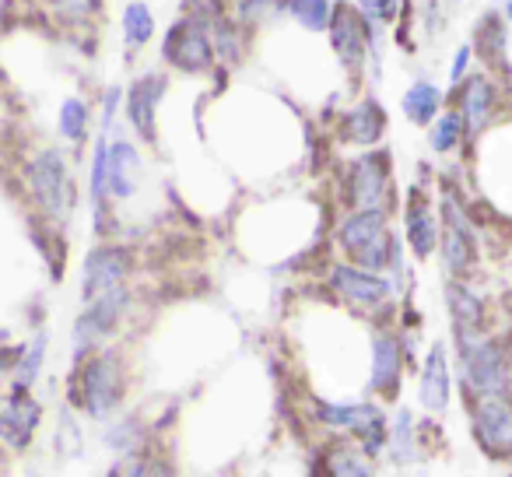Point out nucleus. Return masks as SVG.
I'll return each mask as SVG.
<instances>
[{
	"label": "nucleus",
	"instance_id": "1",
	"mask_svg": "<svg viewBox=\"0 0 512 477\" xmlns=\"http://www.w3.org/2000/svg\"><path fill=\"white\" fill-rule=\"evenodd\" d=\"M123 393H127V372H123V358L116 351L99 348L95 355L81 358L71 386L74 407H81L88 418L106 421L120 411Z\"/></svg>",
	"mask_w": 512,
	"mask_h": 477
},
{
	"label": "nucleus",
	"instance_id": "2",
	"mask_svg": "<svg viewBox=\"0 0 512 477\" xmlns=\"http://www.w3.org/2000/svg\"><path fill=\"white\" fill-rule=\"evenodd\" d=\"M25 183H29L32 200H36L46 218L50 221L71 218L78 193H74L71 169H67L64 155H60L57 148H46L29 158V165H25Z\"/></svg>",
	"mask_w": 512,
	"mask_h": 477
},
{
	"label": "nucleus",
	"instance_id": "3",
	"mask_svg": "<svg viewBox=\"0 0 512 477\" xmlns=\"http://www.w3.org/2000/svg\"><path fill=\"white\" fill-rule=\"evenodd\" d=\"M460 344V358H463V376H467V390L474 400L481 397H509L512 390V369L505 351L495 341H488V334L470 337V341H456Z\"/></svg>",
	"mask_w": 512,
	"mask_h": 477
},
{
	"label": "nucleus",
	"instance_id": "4",
	"mask_svg": "<svg viewBox=\"0 0 512 477\" xmlns=\"http://www.w3.org/2000/svg\"><path fill=\"white\" fill-rule=\"evenodd\" d=\"M162 57L165 64L183 74H207L214 64L211 22L197 15H183L179 22H172L169 36L162 43Z\"/></svg>",
	"mask_w": 512,
	"mask_h": 477
},
{
	"label": "nucleus",
	"instance_id": "5",
	"mask_svg": "<svg viewBox=\"0 0 512 477\" xmlns=\"http://www.w3.org/2000/svg\"><path fill=\"white\" fill-rule=\"evenodd\" d=\"M330 43H334V53L341 60V67L348 74H358L365 64V53L376 43V32L369 22L362 18V11L348 0H334V11H330Z\"/></svg>",
	"mask_w": 512,
	"mask_h": 477
},
{
	"label": "nucleus",
	"instance_id": "6",
	"mask_svg": "<svg viewBox=\"0 0 512 477\" xmlns=\"http://www.w3.org/2000/svg\"><path fill=\"white\" fill-rule=\"evenodd\" d=\"M127 288H116V292H106L102 299L88 302V309L78 316V323H74V358H88L95 355V351L102 348V341H106L109 334H113L116 327H120L123 313H127Z\"/></svg>",
	"mask_w": 512,
	"mask_h": 477
},
{
	"label": "nucleus",
	"instance_id": "7",
	"mask_svg": "<svg viewBox=\"0 0 512 477\" xmlns=\"http://www.w3.org/2000/svg\"><path fill=\"white\" fill-rule=\"evenodd\" d=\"M130 271H134V253L127 246H95L81 271V299L95 302L106 292H116L127 285Z\"/></svg>",
	"mask_w": 512,
	"mask_h": 477
},
{
	"label": "nucleus",
	"instance_id": "8",
	"mask_svg": "<svg viewBox=\"0 0 512 477\" xmlns=\"http://www.w3.org/2000/svg\"><path fill=\"white\" fill-rule=\"evenodd\" d=\"M39 421H43V404L29 393V386H11V393L0 404V446L11 453H22L32 446Z\"/></svg>",
	"mask_w": 512,
	"mask_h": 477
},
{
	"label": "nucleus",
	"instance_id": "9",
	"mask_svg": "<svg viewBox=\"0 0 512 477\" xmlns=\"http://www.w3.org/2000/svg\"><path fill=\"white\" fill-rule=\"evenodd\" d=\"M474 439L491 460L512 456V397L474 400Z\"/></svg>",
	"mask_w": 512,
	"mask_h": 477
},
{
	"label": "nucleus",
	"instance_id": "10",
	"mask_svg": "<svg viewBox=\"0 0 512 477\" xmlns=\"http://www.w3.org/2000/svg\"><path fill=\"white\" fill-rule=\"evenodd\" d=\"M348 183V204L355 211H386V200H390V162H386L383 151L358 158L351 165Z\"/></svg>",
	"mask_w": 512,
	"mask_h": 477
},
{
	"label": "nucleus",
	"instance_id": "11",
	"mask_svg": "<svg viewBox=\"0 0 512 477\" xmlns=\"http://www.w3.org/2000/svg\"><path fill=\"white\" fill-rule=\"evenodd\" d=\"M439 250H442V264H446V271L453 278H460V274H467L474 267V232H470L467 218H463L453 200L442 204Z\"/></svg>",
	"mask_w": 512,
	"mask_h": 477
},
{
	"label": "nucleus",
	"instance_id": "12",
	"mask_svg": "<svg viewBox=\"0 0 512 477\" xmlns=\"http://www.w3.org/2000/svg\"><path fill=\"white\" fill-rule=\"evenodd\" d=\"M330 281H334L337 295H344V299L355 302V306L376 309L393 295V285L383 278V274L362 271V267H351V264H337L334 278H330Z\"/></svg>",
	"mask_w": 512,
	"mask_h": 477
},
{
	"label": "nucleus",
	"instance_id": "13",
	"mask_svg": "<svg viewBox=\"0 0 512 477\" xmlns=\"http://www.w3.org/2000/svg\"><path fill=\"white\" fill-rule=\"evenodd\" d=\"M165 95V78L162 74H144L130 85L127 92V120L137 130L141 141H155V113L158 102Z\"/></svg>",
	"mask_w": 512,
	"mask_h": 477
},
{
	"label": "nucleus",
	"instance_id": "14",
	"mask_svg": "<svg viewBox=\"0 0 512 477\" xmlns=\"http://www.w3.org/2000/svg\"><path fill=\"white\" fill-rule=\"evenodd\" d=\"M404 228H407V243H411L414 257L428 260L432 250L439 246V221H435L432 200L421 190L407 193V214H404Z\"/></svg>",
	"mask_w": 512,
	"mask_h": 477
},
{
	"label": "nucleus",
	"instance_id": "15",
	"mask_svg": "<svg viewBox=\"0 0 512 477\" xmlns=\"http://www.w3.org/2000/svg\"><path fill=\"white\" fill-rule=\"evenodd\" d=\"M449 393H453V379H449L446 348H442V344H432L425 365H421V383H418L421 407L432 414H442L449 407Z\"/></svg>",
	"mask_w": 512,
	"mask_h": 477
},
{
	"label": "nucleus",
	"instance_id": "16",
	"mask_svg": "<svg viewBox=\"0 0 512 477\" xmlns=\"http://www.w3.org/2000/svg\"><path fill=\"white\" fill-rule=\"evenodd\" d=\"M446 306L449 316H453L456 341H470V337L484 334V302L463 281H449L446 285Z\"/></svg>",
	"mask_w": 512,
	"mask_h": 477
},
{
	"label": "nucleus",
	"instance_id": "17",
	"mask_svg": "<svg viewBox=\"0 0 512 477\" xmlns=\"http://www.w3.org/2000/svg\"><path fill=\"white\" fill-rule=\"evenodd\" d=\"M400 372H404V351H400L397 334H376L372 341V390L393 397L400 386Z\"/></svg>",
	"mask_w": 512,
	"mask_h": 477
},
{
	"label": "nucleus",
	"instance_id": "18",
	"mask_svg": "<svg viewBox=\"0 0 512 477\" xmlns=\"http://www.w3.org/2000/svg\"><path fill=\"white\" fill-rule=\"evenodd\" d=\"M383 235H390V228H386V211H351L348 218L341 221V228H337V243L355 260L365 246L383 239Z\"/></svg>",
	"mask_w": 512,
	"mask_h": 477
},
{
	"label": "nucleus",
	"instance_id": "19",
	"mask_svg": "<svg viewBox=\"0 0 512 477\" xmlns=\"http://www.w3.org/2000/svg\"><path fill=\"white\" fill-rule=\"evenodd\" d=\"M137 176H141V155L130 141H113L109 144V165H106V186L109 197L127 200L137 190Z\"/></svg>",
	"mask_w": 512,
	"mask_h": 477
},
{
	"label": "nucleus",
	"instance_id": "20",
	"mask_svg": "<svg viewBox=\"0 0 512 477\" xmlns=\"http://www.w3.org/2000/svg\"><path fill=\"white\" fill-rule=\"evenodd\" d=\"M491 109H495V85L488 81V74H470L463 78V92H460V109L456 113L463 116V127L470 134L488 127Z\"/></svg>",
	"mask_w": 512,
	"mask_h": 477
},
{
	"label": "nucleus",
	"instance_id": "21",
	"mask_svg": "<svg viewBox=\"0 0 512 477\" xmlns=\"http://www.w3.org/2000/svg\"><path fill=\"white\" fill-rule=\"evenodd\" d=\"M383 130H386L383 106H379L376 99H365V102H358L348 116H344L341 134H344V141L358 144V148H369V144H376L379 137H383Z\"/></svg>",
	"mask_w": 512,
	"mask_h": 477
},
{
	"label": "nucleus",
	"instance_id": "22",
	"mask_svg": "<svg viewBox=\"0 0 512 477\" xmlns=\"http://www.w3.org/2000/svg\"><path fill=\"white\" fill-rule=\"evenodd\" d=\"M442 106V92L432 85V81H414L411 88L404 92V116L418 127H428L435 120Z\"/></svg>",
	"mask_w": 512,
	"mask_h": 477
},
{
	"label": "nucleus",
	"instance_id": "23",
	"mask_svg": "<svg viewBox=\"0 0 512 477\" xmlns=\"http://www.w3.org/2000/svg\"><path fill=\"white\" fill-rule=\"evenodd\" d=\"M155 36V15L144 0H130L123 8V39H127L130 50H144Z\"/></svg>",
	"mask_w": 512,
	"mask_h": 477
},
{
	"label": "nucleus",
	"instance_id": "24",
	"mask_svg": "<svg viewBox=\"0 0 512 477\" xmlns=\"http://www.w3.org/2000/svg\"><path fill=\"white\" fill-rule=\"evenodd\" d=\"M323 470H327V477H372L369 456L358 453V449H351V446H344V442H337V446L327 449Z\"/></svg>",
	"mask_w": 512,
	"mask_h": 477
},
{
	"label": "nucleus",
	"instance_id": "25",
	"mask_svg": "<svg viewBox=\"0 0 512 477\" xmlns=\"http://www.w3.org/2000/svg\"><path fill=\"white\" fill-rule=\"evenodd\" d=\"M330 11H334V0H288V15H292L306 32L327 29Z\"/></svg>",
	"mask_w": 512,
	"mask_h": 477
},
{
	"label": "nucleus",
	"instance_id": "26",
	"mask_svg": "<svg viewBox=\"0 0 512 477\" xmlns=\"http://www.w3.org/2000/svg\"><path fill=\"white\" fill-rule=\"evenodd\" d=\"M43 362H46V334H39L29 348H18V362H15V383L18 386H32L43 372Z\"/></svg>",
	"mask_w": 512,
	"mask_h": 477
},
{
	"label": "nucleus",
	"instance_id": "27",
	"mask_svg": "<svg viewBox=\"0 0 512 477\" xmlns=\"http://www.w3.org/2000/svg\"><path fill=\"white\" fill-rule=\"evenodd\" d=\"M428 141H432V151H439V155H449L453 148H460L463 141V116L456 113H446L439 116V120L432 123V134H428Z\"/></svg>",
	"mask_w": 512,
	"mask_h": 477
},
{
	"label": "nucleus",
	"instance_id": "28",
	"mask_svg": "<svg viewBox=\"0 0 512 477\" xmlns=\"http://www.w3.org/2000/svg\"><path fill=\"white\" fill-rule=\"evenodd\" d=\"M60 134L71 144H81L88 137V106L81 99H64V106H60Z\"/></svg>",
	"mask_w": 512,
	"mask_h": 477
},
{
	"label": "nucleus",
	"instance_id": "29",
	"mask_svg": "<svg viewBox=\"0 0 512 477\" xmlns=\"http://www.w3.org/2000/svg\"><path fill=\"white\" fill-rule=\"evenodd\" d=\"M46 8H50L60 22L78 25V22H88V18L99 15L102 0H46Z\"/></svg>",
	"mask_w": 512,
	"mask_h": 477
},
{
	"label": "nucleus",
	"instance_id": "30",
	"mask_svg": "<svg viewBox=\"0 0 512 477\" xmlns=\"http://www.w3.org/2000/svg\"><path fill=\"white\" fill-rule=\"evenodd\" d=\"M386 446L393 449V460L404 463L414 456V435H411V411H397V421L390 428V442Z\"/></svg>",
	"mask_w": 512,
	"mask_h": 477
},
{
	"label": "nucleus",
	"instance_id": "31",
	"mask_svg": "<svg viewBox=\"0 0 512 477\" xmlns=\"http://www.w3.org/2000/svg\"><path fill=\"white\" fill-rule=\"evenodd\" d=\"M106 446H113L116 453H123V456L137 453V446H141V425H137L134 418L116 421V425L106 432Z\"/></svg>",
	"mask_w": 512,
	"mask_h": 477
},
{
	"label": "nucleus",
	"instance_id": "32",
	"mask_svg": "<svg viewBox=\"0 0 512 477\" xmlns=\"http://www.w3.org/2000/svg\"><path fill=\"white\" fill-rule=\"evenodd\" d=\"M355 8L362 11V18L372 25V29H379V25L397 22L400 0H355Z\"/></svg>",
	"mask_w": 512,
	"mask_h": 477
},
{
	"label": "nucleus",
	"instance_id": "33",
	"mask_svg": "<svg viewBox=\"0 0 512 477\" xmlns=\"http://www.w3.org/2000/svg\"><path fill=\"white\" fill-rule=\"evenodd\" d=\"M470 57H474V50H470V46H460V50H456V57H453V71H449V81H453V85H460V81L467 78Z\"/></svg>",
	"mask_w": 512,
	"mask_h": 477
},
{
	"label": "nucleus",
	"instance_id": "34",
	"mask_svg": "<svg viewBox=\"0 0 512 477\" xmlns=\"http://www.w3.org/2000/svg\"><path fill=\"white\" fill-rule=\"evenodd\" d=\"M505 18L512 22V0H505Z\"/></svg>",
	"mask_w": 512,
	"mask_h": 477
},
{
	"label": "nucleus",
	"instance_id": "35",
	"mask_svg": "<svg viewBox=\"0 0 512 477\" xmlns=\"http://www.w3.org/2000/svg\"><path fill=\"white\" fill-rule=\"evenodd\" d=\"M0 474H4V449H0Z\"/></svg>",
	"mask_w": 512,
	"mask_h": 477
},
{
	"label": "nucleus",
	"instance_id": "36",
	"mask_svg": "<svg viewBox=\"0 0 512 477\" xmlns=\"http://www.w3.org/2000/svg\"><path fill=\"white\" fill-rule=\"evenodd\" d=\"M313 477H327V470H320V474H313Z\"/></svg>",
	"mask_w": 512,
	"mask_h": 477
},
{
	"label": "nucleus",
	"instance_id": "37",
	"mask_svg": "<svg viewBox=\"0 0 512 477\" xmlns=\"http://www.w3.org/2000/svg\"><path fill=\"white\" fill-rule=\"evenodd\" d=\"M509 460H512V456H509Z\"/></svg>",
	"mask_w": 512,
	"mask_h": 477
}]
</instances>
